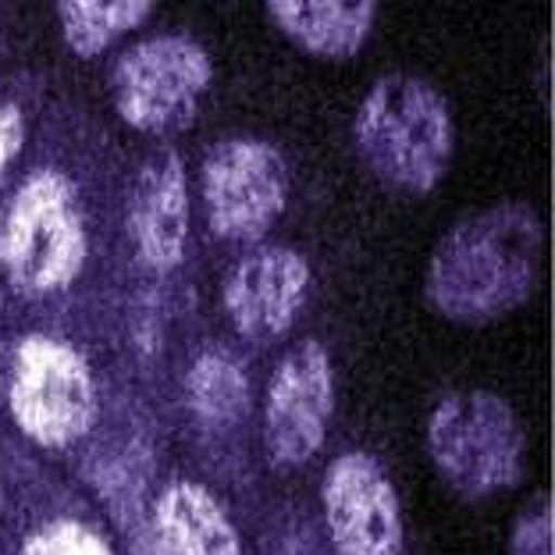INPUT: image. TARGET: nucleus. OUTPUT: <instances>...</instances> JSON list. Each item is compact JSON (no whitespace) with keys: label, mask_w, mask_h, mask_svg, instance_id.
<instances>
[{"label":"nucleus","mask_w":555,"mask_h":555,"mask_svg":"<svg viewBox=\"0 0 555 555\" xmlns=\"http://www.w3.org/2000/svg\"><path fill=\"white\" fill-rule=\"evenodd\" d=\"M545 221L531 204L502 199L463 214L438 238L424 271V296L452 324L485 327L538 293Z\"/></svg>","instance_id":"nucleus-1"},{"label":"nucleus","mask_w":555,"mask_h":555,"mask_svg":"<svg viewBox=\"0 0 555 555\" xmlns=\"http://www.w3.org/2000/svg\"><path fill=\"white\" fill-rule=\"evenodd\" d=\"M352 143L377 182L402 196H427L449 175L456 121L446 93L413 72H385L352 118Z\"/></svg>","instance_id":"nucleus-2"},{"label":"nucleus","mask_w":555,"mask_h":555,"mask_svg":"<svg viewBox=\"0 0 555 555\" xmlns=\"http://www.w3.org/2000/svg\"><path fill=\"white\" fill-rule=\"evenodd\" d=\"M427 460L452 495L481 502L509 491L527 470V431L499 392L456 388L427 416Z\"/></svg>","instance_id":"nucleus-3"},{"label":"nucleus","mask_w":555,"mask_h":555,"mask_svg":"<svg viewBox=\"0 0 555 555\" xmlns=\"http://www.w3.org/2000/svg\"><path fill=\"white\" fill-rule=\"evenodd\" d=\"M90 257L82 196L68 175L40 168L18 185L0 218V271L22 296L68 288Z\"/></svg>","instance_id":"nucleus-4"},{"label":"nucleus","mask_w":555,"mask_h":555,"mask_svg":"<svg viewBox=\"0 0 555 555\" xmlns=\"http://www.w3.org/2000/svg\"><path fill=\"white\" fill-rule=\"evenodd\" d=\"M8 410L33 446H75L96 424V382L90 363L61 338L25 335L11 363Z\"/></svg>","instance_id":"nucleus-5"},{"label":"nucleus","mask_w":555,"mask_h":555,"mask_svg":"<svg viewBox=\"0 0 555 555\" xmlns=\"http://www.w3.org/2000/svg\"><path fill=\"white\" fill-rule=\"evenodd\" d=\"M214 79V61L193 36H154L111 65V100L139 132H182Z\"/></svg>","instance_id":"nucleus-6"},{"label":"nucleus","mask_w":555,"mask_h":555,"mask_svg":"<svg viewBox=\"0 0 555 555\" xmlns=\"http://www.w3.org/2000/svg\"><path fill=\"white\" fill-rule=\"evenodd\" d=\"M288 204V164L263 139H221L204 160L207 224L229 243H260Z\"/></svg>","instance_id":"nucleus-7"},{"label":"nucleus","mask_w":555,"mask_h":555,"mask_svg":"<svg viewBox=\"0 0 555 555\" xmlns=\"http://www.w3.org/2000/svg\"><path fill=\"white\" fill-rule=\"evenodd\" d=\"M335 413L332 357L318 338H302L278 363L263 396V449L278 470L310 463Z\"/></svg>","instance_id":"nucleus-8"},{"label":"nucleus","mask_w":555,"mask_h":555,"mask_svg":"<svg viewBox=\"0 0 555 555\" xmlns=\"http://www.w3.org/2000/svg\"><path fill=\"white\" fill-rule=\"evenodd\" d=\"M321 506L327 538L338 555H399V491L371 452H343L324 470Z\"/></svg>","instance_id":"nucleus-9"},{"label":"nucleus","mask_w":555,"mask_h":555,"mask_svg":"<svg viewBox=\"0 0 555 555\" xmlns=\"http://www.w3.org/2000/svg\"><path fill=\"white\" fill-rule=\"evenodd\" d=\"M310 263L293 246L249 249L224 278V313L249 343H274L299 318L310 293Z\"/></svg>","instance_id":"nucleus-10"},{"label":"nucleus","mask_w":555,"mask_h":555,"mask_svg":"<svg viewBox=\"0 0 555 555\" xmlns=\"http://www.w3.org/2000/svg\"><path fill=\"white\" fill-rule=\"evenodd\" d=\"M129 238L150 271H175L189 238V179L175 150H160L139 168L129 193Z\"/></svg>","instance_id":"nucleus-11"},{"label":"nucleus","mask_w":555,"mask_h":555,"mask_svg":"<svg viewBox=\"0 0 555 555\" xmlns=\"http://www.w3.org/2000/svg\"><path fill=\"white\" fill-rule=\"evenodd\" d=\"M154 555H243V541L210 488L175 481L160 491L150 513Z\"/></svg>","instance_id":"nucleus-12"},{"label":"nucleus","mask_w":555,"mask_h":555,"mask_svg":"<svg viewBox=\"0 0 555 555\" xmlns=\"http://www.w3.org/2000/svg\"><path fill=\"white\" fill-rule=\"evenodd\" d=\"M268 15L299 50L346 61L371 40L377 4L374 0H268Z\"/></svg>","instance_id":"nucleus-13"},{"label":"nucleus","mask_w":555,"mask_h":555,"mask_svg":"<svg viewBox=\"0 0 555 555\" xmlns=\"http://www.w3.org/2000/svg\"><path fill=\"white\" fill-rule=\"evenodd\" d=\"M185 402L199 424L235 427L249 413V377L232 352H199L185 374Z\"/></svg>","instance_id":"nucleus-14"},{"label":"nucleus","mask_w":555,"mask_h":555,"mask_svg":"<svg viewBox=\"0 0 555 555\" xmlns=\"http://www.w3.org/2000/svg\"><path fill=\"white\" fill-rule=\"evenodd\" d=\"M150 15H154L150 0H61L57 4L61 40L75 57L104 54L111 43L139 29Z\"/></svg>","instance_id":"nucleus-15"},{"label":"nucleus","mask_w":555,"mask_h":555,"mask_svg":"<svg viewBox=\"0 0 555 555\" xmlns=\"http://www.w3.org/2000/svg\"><path fill=\"white\" fill-rule=\"evenodd\" d=\"M18 555H115L104 534L82 520H50L22 541Z\"/></svg>","instance_id":"nucleus-16"},{"label":"nucleus","mask_w":555,"mask_h":555,"mask_svg":"<svg viewBox=\"0 0 555 555\" xmlns=\"http://www.w3.org/2000/svg\"><path fill=\"white\" fill-rule=\"evenodd\" d=\"M555 548V520H552V495L541 491L520 516L513 520V534H509V555H552Z\"/></svg>","instance_id":"nucleus-17"},{"label":"nucleus","mask_w":555,"mask_h":555,"mask_svg":"<svg viewBox=\"0 0 555 555\" xmlns=\"http://www.w3.org/2000/svg\"><path fill=\"white\" fill-rule=\"evenodd\" d=\"M25 143V115L18 104L0 100V182L11 168V160L18 157V150Z\"/></svg>","instance_id":"nucleus-18"}]
</instances>
